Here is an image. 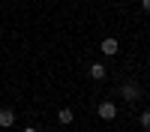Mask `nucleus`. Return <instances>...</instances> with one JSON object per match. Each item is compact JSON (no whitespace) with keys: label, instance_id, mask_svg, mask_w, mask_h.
I'll return each instance as SVG.
<instances>
[{"label":"nucleus","instance_id":"f257e3e1","mask_svg":"<svg viewBox=\"0 0 150 132\" xmlns=\"http://www.w3.org/2000/svg\"><path fill=\"white\" fill-rule=\"evenodd\" d=\"M120 96H123V102H138V99H141V84L129 78V81L120 87Z\"/></svg>","mask_w":150,"mask_h":132},{"label":"nucleus","instance_id":"f03ea898","mask_svg":"<svg viewBox=\"0 0 150 132\" xmlns=\"http://www.w3.org/2000/svg\"><path fill=\"white\" fill-rule=\"evenodd\" d=\"M99 51H102L105 57H114V54L120 51V42L114 39V36H105V39H102V45H99Z\"/></svg>","mask_w":150,"mask_h":132},{"label":"nucleus","instance_id":"7ed1b4c3","mask_svg":"<svg viewBox=\"0 0 150 132\" xmlns=\"http://www.w3.org/2000/svg\"><path fill=\"white\" fill-rule=\"evenodd\" d=\"M96 114L102 117V120H114V117H117V105H114V102H99Z\"/></svg>","mask_w":150,"mask_h":132},{"label":"nucleus","instance_id":"20e7f679","mask_svg":"<svg viewBox=\"0 0 150 132\" xmlns=\"http://www.w3.org/2000/svg\"><path fill=\"white\" fill-rule=\"evenodd\" d=\"M6 126H15V111L12 108H0V129Z\"/></svg>","mask_w":150,"mask_h":132},{"label":"nucleus","instance_id":"39448f33","mask_svg":"<svg viewBox=\"0 0 150 132\" xmlns=\"http://www.w3.org/2000/svg\"><path fill=\"white\" fill-rule=\"evenodd\" d=\"M105 75H108V69L102 63H90V78L93 81H105Z\"/></svg>","mask_w":150,"mask_h":132},{"label":"nucleus","instance_id":"423d86ee","mask_svg":"<svg viewBox=\"0 0 150 132\" xmlns=\"http://www.w3.org/2000/svg\"><path fill=\"white\" fill-rule=\"evenodd\" d=\"M72 117H75V114H72V108H60V111H57V120H60L63 126H69V123H72Z\"/></svg>","mask_w":150,"mask_h":132},{"label":"nucleus","instance_id":"0eeeda50","mask_svg":"<svg viewBox=\"0 0 150 132\" xmlns=\"http://www.w3.org/2000/svg\"><path fill=\"white\" fill-rule=\"evenodd\" d=\"M138 123H141V129H144V132H150V108H144V111H141Z\"/></svg>","mask_w":150,"mask_h":132},{"label":"nucleus","instance_id":"6e6552de","mask_svg":"<svg viewBox=\"0 0 150 132\" xmlns=\"http://www.w3.org/2000/svg\"><path fill=\"white\" fill-rule=\"evenodd\" d=\"M21 132H39V129H36V126H24Z\"/></svg>","mask_w":150,"mask_h":132},{"label":"nucleus","instance_id":"1a4fd4ad","mask_svg":"<svg viewBox=\"0 0 150 132\" xmlns=\"http://www.w3.org/2000/svg\"><path fill=\"white\" fill-rule=\"evenodd\" d=\"M147 12H150V3H147Z\"/></svg>","mask_w":150,"mask_h":132}]
</instances>
